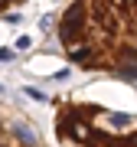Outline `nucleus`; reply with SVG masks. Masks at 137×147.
<instances>
[{
	"instance_id": "f03ea898",
	"label": "nucleus",
	"mask_w": 137,
	"mask_h": 147,
	"mask_svg": "<svg viewBox=\"0 0 137 147\" xmlns=\"http://www.w3.org/2000/svg\"><path fill=\"white\" fill-rule=\"evenodd\" d=\"M56 137L62 147H137V115L101 105H59Z\"/></svg>"
},
{
	"instance_id": "39448f33",
	"label": "nucleus",
	"mask_w": 137,
	"mask_h": 147,
	"mask_svg": "<svg viewBox=\"0 0 137 147\" xmlns=\"http://www.w3.org/2000/svg\"><path fill=\"white\" fill-rule=\"evenodd\" d=\"M7 59H13V49H0V62H7Z\"/></svg>"
},
{
	"instance_id": "f257e3e1",
	"label": "nucleus",
	"mask_w": 137,
	"mask_h": 147,
	"mask_svg": "<svg viewBox=\"0 0 137 147\" xmlns=\"http://www.w3.org/2000/svg\"><path fill=\"white\" fill-rule=\"evenodd\" d=\"M56 36L72 65L137 82V0H72Z\"/></svg>"
},
{
	"instance_id": "7ed1b4c3",
	"label": "nucleus",
	"mask_w": 137,
	"mask_h": 147,
	"mask_svg": "<svg viewBox=\"0 0 137 147\" xmlns=\"http://www.w3.org/2000/svg\"><path fill=\"white\" fill-rule=\"evenodd\" d=\"M16 3H23V0H0V16H7L10 7H16Z\"/></svg>"
},
{
	"instance_id": "20e7f679",
	"label": "nucleus",
	"mask_w": 137,
	"mask_h": 147,
	"mask_svg": "<svg viewBox=\"0 0 137 147\" xmlns=\"http://www.w3.org/2000/svg\"><path fill=\"white\" fill-rule=\"evenodd\" d=\"M30 46H33L30 36H20V39H16V49H30Z\"/></svg>"
}]
</instances>
